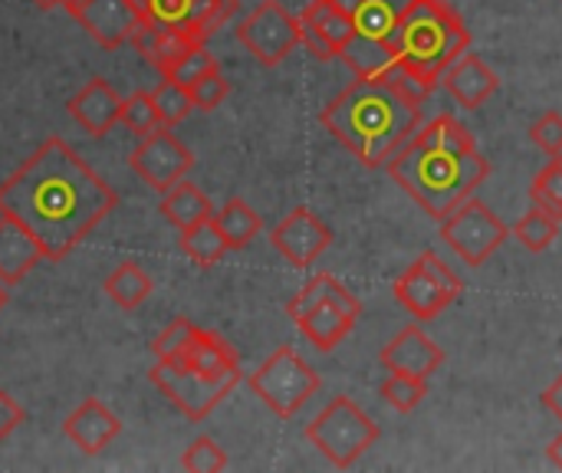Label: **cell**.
I'll return each mask as SVG.
<instances>
[{"label":"cell","instance_id":"obj_1","mask_svg":"<svg viewBox=\"0 0 562 473\" xmlns=\"http://www.w3.org/2000/svg\"><path fill=\"white\" fill-rule=\"evenodd\" d=\"M115 204V188L63 138H46L0 184V214L23 224L53 263L66 260Z\"/></svg>","mask_w":562,"mask_h":473},{"label":"cell","instance_id":"obj_2","mask_svg":"<svg viewBox=\"0 0 562 473\" xmlns=\"http://www.w3.org/2000/svg\"><path fill=\"white\" fill-rule=\"evenodd\" d=\"M389 174L428 217L445 221L487 181L491 165L458 119L438 115L392 155Z\"/></svg>","mask_w":562,"mask_h":473},{"label":"cell","instance_id":"obj_3","mask_svg":"<svg viewBox=\"0 0 562 473\" xmlns=\"http://www.w3.org/2000/svg\"><path fill=\"white\" fill-rule=\"evenodd\" d=\"M319 122L366 168H379V165H389L392 155L418 132L422 105L408 102L385 79L356 76L319 112Z\"/></svg>","mask_w":562,"mask_h":473},{"label":"cell","instance_id":"obj_4","mask_svg":"<svg viewBox=\"0 0 562 473\" xmlns=\"http://www.w3.org/2000/svg\"><path fill=\"white\" fill-rule=\"evenodd\" d=\"M392 46L402 63L441 82L445 69L471 49V33L448 0H412L392 33Z\"/></svg>","mask_w":562,"mask_h":473},{"label":"cell","instance_id":"obj_5","mask_svg":"<svg viewBox=\"0 0 562 473\" xmlns=\"http://www.w3.org/2000/svg\"><path fill=\"white\" fill-rule=\"evenodd\" d=\"M286 313L293 326L319 349L333 352L359 323L362 303L333 273H316L290 303Z\"/></svg>","mask_w":562,"mask_h":473},{"label":"cell","instance_id":"obj_6","mask_svg":"<svg viewBox=\"0 0 562 473\" xmlns=\"http://www.w3.org/2000/svg\"><path fill=\"white\" fill-rule=\"evenodd\" d=\"M306 438L333 468L346 471L379 441V425L349 395H336L306 425Z\"/></svg>","mask_w":562,"mask_h":473},{"label":"cell","instance_id":"obj_7","mask_svg":"<svg viewBox=\"0 0 562 473\" xmlns=\"http://www.w3.org/2000/svg\"><path fill=\"white\" fill-rule=\"evenodd\" d=\"M247 385L277 418H293L319 392V375L300 352L280 346L257 372H250Z\"/></svg>","mask_w":562,"mask_h":473},{"label":"cell","instance_id":"obj_8","mask_svg":"<svg viewBox=\"0 0 562 473\" xmlns=\"http://www.w3.org/2000/svg\"><path fill=\"white\" fill-rule=\"evenodd\" d=\"M148 379L191 421H204L240 385V375H204L181 359H155Z\"/></svg>","mask_w":562,"mask_h":473},{"label":"cell","instance_id":"obj_9","mask_svg":"<svg viewBox=\"0 0 562 473\" xmlns=\"http://www.w3.org/2000/svg\"><path fill=\"white\" fill-rule=\"evenodd\" d=\"M464 283L461 277L438 257V254H422L398 280H395V300L415 316V319H435L445 313L458 296Z\"/></svg>","mask_w":562,"mask_h":473},{"label":"cell","instance_id":"obj_10","mask_svg":"<svg viewBox=\"0 0 562 473\" xmlns=\"http://www.w3.org/2000/svg\"><path fill=\"white\" fill-rule=\"evenodd\" d=\"M507 237H510L507 224L484 201H474V198H468L464 204H458L441 221V240L468 267H481L484 260H491L504 247Z\"/></svg>","mask_w":562,"mask_h":473},{"label":"cell","instance_id":"obj_11","mask_svg":"<svg viewBox=\"0 0 562 473\" xmlns=\"http://www.w3.org/2000/svg\"><path fill=\"white\" fill-rule=\"evenodd\" d=\"M237 40L260 66H280L303 43V26L280 0H260L237 23Z\"/></svg>","mask_w":562,"mask_h":473},{"label":"cell","instance_id":"obj_12","mask_svg":"<svg viewBox=\"0 0 562 473\" xmlns=\"http://www.w3.org/2000/svg\"><path fill=\"white\" fill-rule=\"evenodd\" d=\"M142 26H161L207 43L237 10V0H142Z\"/></svg>","mask_w":562,"mask_h":473},{"label":"cell","instance_id":"obj_13","mask_svg":"<svg viewBox=\"0 0 562 473\" xmlns=\"http://www.w3.org/2000/svg\"><path fill=\"white\" fill-rule=\"evenodd\" d=\"M128 165L135 168V174L148 188H155V191L165 194L168 188H175L178 181H184V174L194 168V155H191V148L168 125H161L158 132H151V135L142 138V145L132 151Z\"/></svg>","mask_w":562,"mask_h":473},{"label":"cell","instance_id":"obj_14","mask_svg":"<svg viewBox=\"0 0 562 473\" xmlns=\"http://www.w3.org/2000/svg\"><path fill=\"white\" fill-rule=\"evenodd\" d=\"M63 7L102 49H119L142 30L132 0H66Z\"/></svg>","mask_w":562,"mask_h":473},{"label":"cell","instance_id":"obj_15","mask_svg":"<svg viewBox=\"0 0 562 473\" xmlns=\"http://www.w3.org/2000/svg\"><path fill=\"white\" fill-rule=\"evenodd\" d=\"M270 244L293 263V267H313L329 247H333V230L310 211V207H293L270 234Z\"/></svg>","mask_w":562,"mask_h":473},{"label":"cell","instance_id":"obj_16","mask_svg":"<svg viewBox=\"0 0 562 473\" xmlns=\"http://www.w3.org/2000/svg\"><path fill=\"white\" fill-rule=\"evenodd\" d=\"M300 26H303V46L329 63L339 56V49L349 43V36L356 33L352 16H346L333 0H313L303 13H300Z\"/></svg>","mask_w":562,"mask_h":473},{"label":"cell","instance_id":"obj_17","mask_svg":"<svg viewBox=\"0 0 562 473\" xmlns=\"http://www.w3.org/2000/svg\"><path fill=\"white\" fill-rule=\"evenodd\" d=\"M385 372H402V375H415V379H431L441 362L445 352L441 346L422 329V326H405L379 356Z\"/></svg>","mask_w":562,"mask_h":473},{"label":"cell","instance_id":"obj_18","mask_svg":"<svg viewBox=\"0 0 562 473\" xmlns=\"http://www.w3.org/2000/svg\"><path fill=\"white\" fill-rule=\"evenodd\" d=\"M122 431V421L99 402V398H86L76 412H69V418L63 421V435L76 444V451H82L86 458L102 454Z\"/></svg>","mask_w":562,"mask_h":473},{"label":"cell","instance_id":"obj_19","mask_svg":"<svg viewBox=\"0 0 562 473\" xmlns=\"http://www.w3.org/2000/svg\"><path fill=\"white\" fill-rule=\"evenodd\" d=\"M441 82L461 109H481L501 89L497 72L481 56H474L471 49L445 69Z\"/></svg>","mask_w":562,"mask_h":473},{"label":"cell","instance_id":"obj_20","mask_svg":"<svg viewBox=\"0 0 562 473\" xmlns=\"http://www.w3.org/2000/svg\"><path fill=\"white\" fill-rule=\"evenodd\" d=\"M122 95L105 82V79H89L72 99H69V115L76 125H82L89 135H109L112 125L122 122Z\"/></svg>","mask_w":562,"mask_h":473},{"label":"cell","instance_id":"obj_21","mask_svg":"<svg viewBox=\"0 0 562 473\" xmlns=\"http://www.w3.org/2000/svg\"><path fill=\"white\" fill-rule=\"evenodd\" d=\"M43 260V247L33 240V234L13 217L0 214V283H23V277H30Z\"/></svg>","mask_w":562,"mask_h":473},{"label":"cell","instance_id":"obj_22","mask_svg":"<svg viewBox=\"0 0 562 473\" xmlns=\"http://www.w3.org/2000/svg\"><path fill=\"white\" fill-rule=\"evenodd\" d=\"M339 56L352 69V76H362V79H382L398 63V53L389 40H379V36H369L359 30L349 36V43L339 49Z\"/></svg>","mask_w":562,"mask_h":473},{"label":"cell","instance_id":"obj_23","mask_svg":"<svg viewBox=\"0 0 562 473\" xmlns=\"http://www.w3.org/2000/svg\"><path fill=\"white\" fill-rule=\"evenodd\" d=\"M184 365L204 372V375H240V359L234 352V346L207 329H198L194 339L188 342V349L178 356Z\"/></svg>","mask_w":562,"mask_h":473},{"label":"cell","instance_id":"obj_24","mask_svg":"<svg viewBox=\"0 0 562 473\" xmlns=\"http://www.w3.org/2000/svg\"><path fill=\"white\" fill-rule=\"evenodd\" d=\"M132 46L145 56L148 66H155L161 76L175 66V59H181L188 49L194 46H204L198 43L194 36L188 33H178V30H161V26H142L135 36H132Z\"/></svg>","mask_w":562,"mask_h":473},{"label":"cell","instance_id":"obj_25","mask_svg":"<svg viewBox=\"0 0 562 473\" xmlns=\"http://www.w3.org/2000/svg\"><path fill=\"white\" fill-rule=\"evenodd\" d=\"M161 214H165V221H168L171 227H178V234H181V230H188V227H194V224L214 217V204L207 201V194H204L198 184L178 181L175 188H168V191L161 194Z\"/></svg>","mask_w":562,"mask_h":473},{"label":"cell","instance_id":"obj_26","mask_svg":"<svg viewBox=\"0 0 562 473\" xmlns=\"http://www.w3.org/2000/svg\"><path fill=\"white\" fill-rule=\"evenodd\" d=\"M151 290H155L151 277H148L135 260L119 263V267L105 277V293H109V300H112L119 309H125V313L138 309V306L151 296Z\"/></svg>","mask_w":562,"mask_h":473},{"label":"cell","instance_id":"obj_27","mask_svg":"<svg viewBox=\"0 0 562 473\" xmlns=\"http://www.w3.org/2000/svg\"><path fill=\"white\" fill-rule=\"evenodd\" d=\"M214 224L224 234V240H227L231 250L250 247V240H257V234L263 227L260 214L247 201H240V198H231L221 211H214Z\"/></svg>","mask_w":562,"mask_h":473},{"label":"cell","instance_id":"obj_28","mask_svg":"<svg viewBox=\"0 0 562 473\" xmlns=\"http://www.w3.org/2000/svg\"><path fill=\"white\" fill-rule=\"evenodd\" d=\"M412 0H359L356 13H352V23L359 33H369V36H379V40H389L392 43V33L402 20V13L408 10Z\"/></svg>","mask_w":562,"mask_h":473},{"label":"cell","instance_id":"obj_29","mask_svg":"<svg viewBox=\"0 0 562 473\" xmlns=\"http://www.w3.org/2000/svg\"><path fill=\"white\" fill-rule=\"evenodd\" d=\"M181 250L198 263V267H214L231 247H227V240H224V234L217 230V224H214V217H207V221H201V224H194V227H188V230H181Z\"/></svg>","mask_w":562,"mask_h":473},{"label":"cell","instance_id":"obj_30","mask_svg":"<svg viewBox=\"0 0 562 473\" xmlns=\"http://www.w3.org/2000/svg\"><path fill=\"white\" fill-rule=\"evenodd\" d=\"M557 234H560V221H557L553 214L540 211V207H530V211L514 224V237H517L530 254L550 250V244L557 240Z\"/></svg>","mask_w":562,"mask_h":473},{"label":"cell","instance_id":"obj_31","mask_svg":"<svg viewBox=\"0 0 562 473\" xmlns=\"http://www.w3.org/2000/svg\"><path fill=\"white\" fill-rule=\"evenodd\" d=\"M530 201H533V207L553 214L562 224V155H553V161L533 178Z\"/></svg>","mask_w":562,"mask_h":473},{"label":"cell","instance_id":"obj_32","mask_svg":"<svg viewBox=\"0 0 562 473\" xmlns=\"http://www.w3.org/2000/svg\"><path fill=\"white\" fill-rule=\"evenodd\" d=\"M425 395H428V379L389 372V379L382 382V398H385L395 412H402V415L415 412V408L425 402Z\"/></svg>","mask_w":562,"mask_h":473},{"label":"cell","instance_id":"obj_33","mask_svg":"<svg viewBox=\"0 0 562 473\" xmlns=\"http://www.w3.org/2000/svg\"><path fill=\"white\" fill-rule=\"evenodd\" d=\"M122 125L132 132V135H151V132H158L165 122H161V115H158V105H155V95L151 92H132L125 102H122Z\"/></svg>","mask_w":562,"mask_h":473},{"label":"cell","instance_id":"obj_34","mask_svg":"<svg viewBox=\"0 0 562 473\" xmlns=\"http://www.w3.org/2000/svg\"><path fill=\"white\" fill-rule=\"evenodd\" d=\"M155 105H158V115H161V122L171 128V125H178V122H184L191 112H194V102H191V92H188V86H181V82H175V79H165L161 76V82L155 86Z\"/></svg>","mask_w":562,"mask_h":473},{"label":"cell","instance_id":"obj_35","mask_svg":"<svg viewBox=\"0 0 562 473\" xmlns=\"http://www.w3.org/2000/svg\"><path fill=\"white\" fill-rule=\"evenodd\" d=\"M382 79H385L389 86H395V89H398L408 102H415V105H422V102L435 92V86H438L435 79H428L425 72H418L415 66H408V63H402V59H398Z\"/></svg>","mask_w":562,"mask_h":473},{"label":"cell","instance_id":"obj_36","mask_svg":"<svg viewBox=\"0 0 562 473\" xmlns=\"http://www.w3.org/2000/svg\"><path fill=\"white\" fill-rule=\"evenodd\" d=\"M188 92H191L194 109H201V112H214V109L227 99L231 82L224 79V72H221V66H217V69L204 72L201 79H194V82L188 86Z\"/></svg>","mask_w":562,"mask_h":473},{"label":"cell","instance_id":"obj_37","mask_svg":"<svg viewBox=\"0 0 562 473\" xmlns=\"http://www.w3.org/2000/svg\"><path fill=\"white\" fill-rule=\"evenodd\" d=\"M181 468L194 473H217L227 468V454H224V448L217 441L198 438L194 444H188V451L181 458Z\"/></svg>","mask_w":562,"mask_h":473},{"label":"cell","instance_id":"obj_38","mask_svg":"<svg viewBox=\"0 0 562 473\" xmlns=\"http://www.w3.org/2000/svg\"><path fill=\"white\" fill-rule=\"evenodd\" d=\"M211 69H217V59L207 53V43H204V46L188 49L181 59H175V66L165 72V79H175V82H181V86H191L194 79H201V76L211 72Z\"/></svg>","mask_w":562,"mask_h":473},{"label":"cell","instance_id":"obj_39","mask_svg":"<svg viewBox=\"0 0 562 473\" xmlns=\"http://www.w3.org/2000/svg\"><path fill=\"white\" fill-rule=\"evenodd\" d=\"M194 333H198V326H194L191 319H175L168 329H161V333L155 336L151 356H155V359H178V356L188 349V342L194 339Z\"/></svg>","mask_w":562,"mask_h":473},{"label":"cell","instance_id":"obj_40","mask_svg":"<svg viewBox=\"0 0 562 473\" xmlns=\"http://www.w3.org/2000/svg\"><path fill=\"white\" fill-rule=\"evenodd\" d=\"M530 138L537 148H543L547 155H562V115L560 112H547L530 125Z\"/></svg>","mask_w":562,"mask_h":473},{"label":"cell","instance_id":"obj_41","mask_svg":"<svg viewBox=\"0 0 562 473\" xmlns=\"http://www.w3.org/2000/svg\"><path fill=\"white\" fill-rule=\"evenodd\" d=\"M23 421H26V412L16 405V398L7 395V392H0V441H7Z\"/></svg>","mask_w":562,"mask_h":473},{"label":"cell","instance_id":"obj_42","mask_svg":"<svg viewBox=\"0 0 562 473\" xmlns=\"http://www.w3.org/2000/svg\"><path fill=\"white\" fill-rule=\"evenodd\" d=\"M540 402H543V408L550 412V415H557L562 421V375L540 395Z\"/></svg>","mask_w":562,"mask_h":473},{"label":"cell","instance_id":"obj_43","mask_svg":"<svg viewBox=\"0 0 562 473\" xmlns=\"http://www.w3.org/2000/svg\"><path fill=\"white\" fill-rule=\"evenodd\" d=\"M547 461H550L553 468H560L562 471V435L557 438V441H553V444H550V448H547Z\"/></svg>","mask_w":562,"mask_h":473},{"label":"cell","instance_id":"obj_44","mask_svg":"<svg viewBox=\"0 0 562 473\" xmlns=\"http://www.w3.org/2000/svg\"><path fill=\"white\" fill-rule=\"evenodd\" d=\"M36 7H43V10H49V7H59V3H66V0H33Z\"/></svg>","mask_w":562,"mask_h":473},{"label":"cell","instance_id":"obj_45","mask_svg":"<svg viewBox=\"0 0 562 473\" xmlns=\"http://www.w3.org/2000/svg\"><path fill=\"white\" fill-rule=\"evenodd\" d=\"M7 300H10V293H7V283H0V309L7 306Z\"/></svg>","mask_w":562,"mask_h":473},{"label":"cell","instance_id":"obj_46","mask_svg":"<svg viewBox=\"0 0 562 473\" xmlns=\"http://www.w3.org/2000/svg\"><path fill=\"white\" fill-rule=\"evenodd\" d=\"M138 3H142V0H132V7H138Z\"/></svg>","mask_w":562,"mask_h":473}]
</instances>
